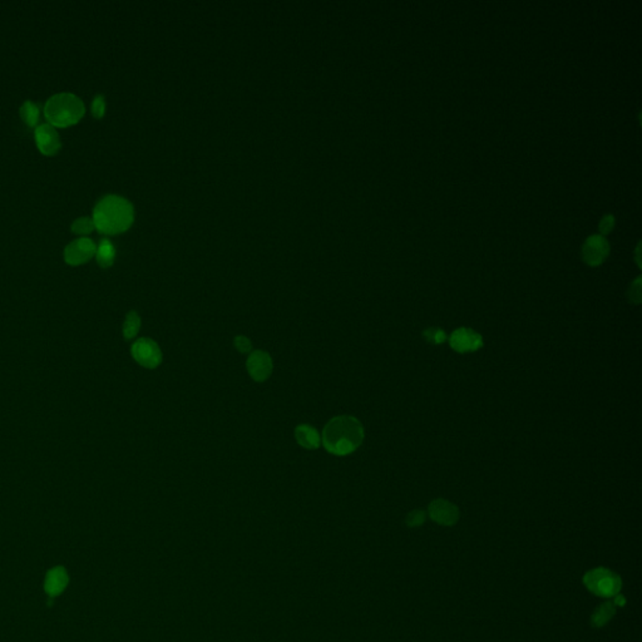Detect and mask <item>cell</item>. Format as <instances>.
Returning a JSON list of instances; mask_svg holds the SVG:
<instances>
[{
  "label": "cell",
  "instance_id": "cell-24",
  "mask_svg": "<svg viewBox=\"0 0 642 642\" xmlns=\"http://www.w3.org/2000/svg\"><path fill=\"white\" fill-rule=\"evenodd\" d=\"M630 300L635 304L641 302V277H637L630 288Z\"/></svg>",
  "mask_w": 642,
  "mask_h": 642
},
{
  "label": "cell",
  "instance_id": "cell-14",
  "mask_svg": "<svg viewBox=\"0 0 642 642\" xmlns=\"http://www.w3.org/2000/svg\"><path fill=\"white\" fill-rule=\"evenodd\" d=\"M615 614H616L615 603L611 601L602 603L601 606L597 607L595 614L591 617V625L593 627H602L612 617L615 616Z\"/></svg>",
  "mask_w": 642,
  "mask_h": 642
},
{
  "label": "cell",
  "instance_id": "cell-21",
  "mask_svg": "<svg viewBox=\"0 0 642 642\" xmlns=\"http://www.w3.org/2000/svg\"><path fill=\"white\" fill-rule=\"evenodd\" d=\"M426 522V513L423 511H417L410 512L408 516H406V524L409 527H419L422 524Z\"/></svg>",
  "mask_w": 642,
  "mask_h": 642
},
{
  "label": "cell",
  "instance_id": "cell-23",
  "mask_svg": "<svg viewBox=\"0 0 642 642\" xmlns=\"http://www.w3.org/2000/svg\"><path fill=\"white\" fill-rule=\"evenodd\" d=\"M234 345L243 354H248L252 349V344H251L249 338H246L243 335H238L234 339Z\"/></svg>",
  "mask_w": 642,
  "mask_h": 642
},
{
  "label": "cell",
  "instance_id": "cell-22",
  "mask_svg": "<svg viewBox=\"0 0 642 642\" xmlns=\"http://www.w3.org/2000/svg\"><path fill=\"white\" fill-rule=\"evenodd\" d=\"M615 227V216L614 215H605V216L601 218L600 221V225H598V229H600V235H607L609 234L612 229Z\"/></svg>",
  "mask_w": 642,
  "mask_h": 642
},
{
  "label": "cell",
  "instance_id": "cell-18",
  "mask_svg": "<svg viewBox=\"0 0 642 642\" xmlns=\"http://www.w3.org/2000/svg\"><path fill=\"white\" fill-rule=\"evenodd\" d=\"M71 229H72L74 234L88 235V234L92 232L93 229H96V225H94L92 217H78V218H76L73 221Z\"/></svg>",
  "mask_w": 642,
  "mask_h": 642
},
{
  "label": "cell",
  "instance_id": "cell-10",
  "mask_svg": "<svg viewBox=\"0 0 642 642\" xmlns=\"http://www.w3.org/2000/svg\"><path fill=\"white\" fill-rule=\"evenodd\" d=\"M451 347L458 353H468L476 352L479 347H483L482 336L472 329L460 328L453 333L451 339Z\"/></svg>",
  "mask_w": 642,
  "mask_h": 642
},
{
  "label": "cell",
  "instance_id": "cell-7",
  "mask_svg": "<svg viewBox=\"0 0 642 642\" xmlns=\"http://www.w3.org/2000/svg\"><path fill=\"white\" fill-rule=\"evenodd\" d=\"M609 245L602 235H592L582 245V259L590 266L601 265L609 256Z\"/></svg>",
  "mask_w": 642,
  "mask_h": 642
},
{
  "label": "cell",
  "instance_id": "cell-1",
  "mask_svg": "<svg viewBox=\"0 0 642 642\" xmlns=\"http://www.w3.org/2000/svg\"><path fill=\"white\" fill-rule=\"evenodd\" d=\"M364 440V428L352 415H339L329 420L324 428L321 442L329 453L344 457L355 452Z\"/></svg>",
  "mask_w": 642,
  "mask_h": 642
},
{
  "label": "cell",
  "instance_id": "cell-2",
  "mask_svg": "<svg viewBox=\"0 0 642 642\" xmlns=\"http://www.w3.org/2000/svg\"><path fill=\"white\" fill-rule=\"evenodd\" d=\"M133 217V206L128 200L117 195H108L96 205L92 218L96 229L102 234L116 235L130 229Z\"/></svg>",
  "mask_w": 642,
  "mask_h": 642
},
{
  "label": "cell",
  "instance_id": "cell-8",
  "mask_svg": "<svg viewBox=\"0 0 642 642\" xmlns=\"http://www.w3.org/2000/svg\"><path fill=\"white\" fill-rule=\"evenodd\" d=\"M246 367H248L250 376L254 381L262 383V381H268L271 376L272 370H274V363L269 353L262 352V350H256L248 358Z\"/></svg>",
  "mask_w": 642,
  "mask_h": 642
},
{
  "label": "cell",
  "instance_id": "cell-13",
  "mask_svg": "<svg viewBox=\"0 0 642 642\" xmlns=\"http://www.w3.org/2000/svg\"><path fill=\"white\" fill-rule=\"evenodd\" d=\"M295 440L299 443V446L309 451L318 449L321 444L320 434L314 426H309V424H300L296 426Z\"/></svg>",
  "mask_w": 642,
  "mask_h": 642
},
{
  "label": "cell",
  "instance_id": "cell-3",
  "mask_svg": "<svg viewBox=\"0 0 642 642\" xmlns=\"http://www.w3.org/2000/svg\"><path fill=\"white\" fill-rule=\"evenodd\" d=\"M83 101L73 93H57L46 101L44 114L53 127H69L76 125L85 116Z\"/></svg>",
  "mask_w": 642,
  "mask_h": 642
},
{
  "label": "cell",
  "instance_id": "cell-9",
  "mask_svg": "<svg viewBox=\"0 0 642 642\" xmlns=\"http://www.w3.org/2000/svg\"><path fill=\"white\" fill-rule=\"evenodd\" d=\"M34 137H35V144H37L38 150L46 156L55 155L62 147L60 133L57 132L55 127H53L49 123L37 125L35 132H34Z\"/></svg>",
  "mask_w": 642,
  "mask_h": 642
},
{
  "label": "cell",
  "instance_id": "cell-6",
  "mask_svg": "<svg viewBox=\"0 0 642 642\" xmlns=\"http://www.w3.org/2000/svg\"><path fill=\"white\" fill-rule=\"evenodd\" d=\"M97 246L88 237H80L67 245L64 249V260L67 263L77 266L91 260L96 255Z\"/></svg>",
  "mask_w": 642,
  "mask_h": 642
},
{
  "label": "cell",
  "instance_id": "cell-19",
  "mask_svg": "<svg viewBox=\"0 0 642 642\" xmlns=\"http://www.w3.org/2000/svg\"><path fill=\"white\" fill-rule=\"evenodd\" d=\"M424 338L432 344H440L446 341V335L442 329L429 328L424 331Z\"/></svg>",
  "mask_w": 642,
  "mask_h": 642
},
{
  "label": "cell",
  "instance_id": "cell-20",
  "mask_svg": "<svg viewBox=\"0 0 642 642\" xmlns=\"http://www.w3.org/2000/svg\"><path fill=\"white\" fill-rule=\"evenodd\" d=\"M92 113L96 119H102L105 113V99L102 94L96 96L92 102Z\"/></svg>",
  "mask_w": 642,
  "mask_h": 642
},
{
  "label": "cell",
  "instance_id": "cell-11",
  "mask_svg": "<svg viewBox=\"0 0 642 642\" xmlns=\"http://www.w3.org/2000/svg\"><path fill=\"white\" fill-rule=\"evenodd\" d=\"M429 516L438 524L453 526L458 522V507L446 499H435L429 505Z\"/></svg>",
  "mask_w": 642,
  "mask_h": 642
},
{
  "label": "cell",
  "instance_id": "cell-4",
  "mask_svg": "<svg viewBox=\"0 0 642 642\" xmlns=\"http://www.w3.org/2000/svg\"><path fill=\"white\" fill-rule=\"evenodd\" d=\"M583 583L589 590L600 597H614L623 589V581L614 571L598 567L583 577Z\"/></svg>",
  "mask_w": 642,
  "mask_h": 642
},
{
  "label": "cell",
  "instance_id": "cell-12",
  "mask_svg": "<svg viewBox=\"0 0 642 642\" xmlns=\"http://www.w3.org/2000/svg\"><path fill=\"white\" fill-rule=\"evenodd\" d=\"M69 583V576L64 567L58 566L52 570L48 571L46 581H44V590L51 597L60 596L67 589Z\"/></svg>",
  "mask_w": 642,
  "mask_h": 642
},
{
  "label": "cell",
  "instance_id": "cell-25",
  "mask_svg": "<svg viewBox=\"0 0 642 642\" xmlns=\"http://www.w3.org/2000/svg\"><path fill=\"white\" fill-rule=\"evenodd\" d=\"M614 603H615V606H623V605L626 603V598L618 593V595L615 596V601H614Z\"/></svg>",
  "mask_w": 642,
  "mask_h": 642
},
{
  "label": "cell",
  "instance_id": "cell-16",
  "mask_svg": "<svg viewBox=\"0 0 642 642\" xmlns=\"http://www.w3.org/2000/svg\"><path fill=\"white\" fill-rule=\"evenodd\" d=\"M20 117L28 127L38 125L40 121V108L32 101H26L20 107Z\"/></svg>",
  "mask_w": 642,
  "mask_h": 642
},
{
  "label": "cell",
  "instance_id": "cell-15",
  "mask_svg": "<svg viewBox=\"0 0 642 642\" xmlns=\"http://www.w3.org/2000/svg\"><path fill=\"white\" fill-rule=\"evenodd\" d=\"M96 257H97L99 266H102V268L112 266V263L114 261V257H116V249H114L113 243L110 240L103 238L99 243L98 248H97Z\"/></svg>",
  "mask_w": 642,
  "mask_h": 642
},
{
  "label": "cell",
  "instance_id": "cell-17",
  "mask_svg": "<svg viewBox=\"0 0 642 642\" xmlns=\"http://www.w3.org/2000/svg\"><path fill=\"white\" fill-rule=\"evenodd\" d=\"M141 329V318L136 311H131L125 316V324H123V336L125 340H131L136 338Z\"/></svg>",
  "mask_w": 642,
  "mask_h": 642
},
{
  "label": "cell",
  "instance_id": "cell-5",
  "mask_svg": "<svg viewBox=\"0 0 642 642\" xmlns=\"http://www.w3.org/2000/svg\"><path fill=\"white\" fill-rule=\"evenodd\" d=\"M131 353L133 359L146 369H156L164 361L162 352L157 342L150 338L138 339L132 345Z\"/></svg>",
  "mask_w": 642,
  "mask_h": 642
}]
</instances>
